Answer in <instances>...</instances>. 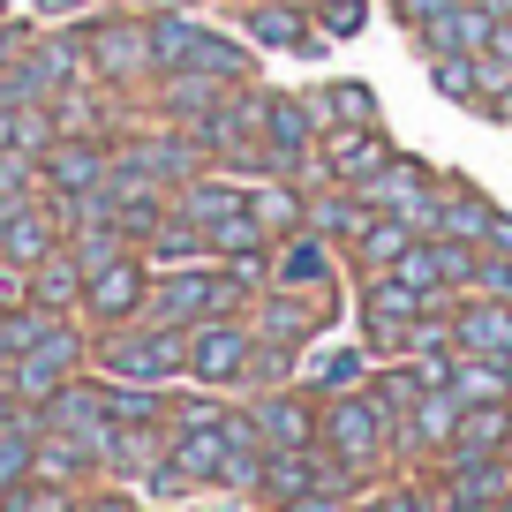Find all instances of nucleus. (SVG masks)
<instances>
[{
	"mask_svg": "<svg viewBox=\"0 0 512 512\" xmlns=\"http://www.w3.org/2000/svg\"><path fill=\"white\" fill-rule=\"evenodd\" d=\"M144 23H151V61H159V76L249 83V46H234V38L204 31L189 8H159V16H144Z\"/></svg>",
	"mask_w": 512,
	"mask_h": 512,
	"instance_id": "1",
	"label": "nucleus"
},
{
	"mask_svg": "<svg viewBox=\"0 0 512 512\" xmlns=\"http://www.w3.org/2000/svg\"><path fill=\"white\" fill-rule=\"evenodd\" d=\"M317 445L332 452V460H347L354 475H369L384 452H400V415H392L369 384H354V392H339V400L317 407Z\"/></svg>",
	"mask_w": 512,
	"mask_h": 512,
	"instance_id": "2",
	"label": "nucleus"
},
{
	"mask_svg": "<svg viewBox=\"0 0 512 512\" xmlns=\"http://www.w3.org/2000/svg\"><path fill=\"white\" fill-rule=\"evenodd\" d=\"M98 369L106 377H128V384H166L189 369V332L181 324H159V317H128V324H106L98 339Z\"/></svg>",
	"mask_w": 512,
	"mask_h": 512,
	"instance_id": "3",
	"label": "nucleus"
},
{
	"mask_svg": "<svg viewBox=\"0 0 512 512\" xmlns=\"http://www.w3.org/2000/svg\"><path fill=\"white\" fill-rule=\"evenodd\" d=\"M234 309H249V287H241L226 264H181V272H151V302L144 317L159 324H204V317H234Z\"/></svg>",
	"mask_w": 512,
	"mask_h": 512,
	"instance_id": "4",
	"label": "nucleus"
},
{
	"mask_svg": "<svg viewBox=\"0 0 512 512\" xmlns=\"http://www.w3.org/2000/svg\"><path fill=\"white\" fill-rule=\"evenodd\" d=\"M83 61H91L98 91H144V83L159 76V61H151V23H136V16L91 23V31H83Z\"/></svg>",
	"mask_w": 512,
	"mask_h": 512,
	"instance_id": "5",
	"label": "nucleus"
},
{
	"mask_svg": "<svg viewBox=\"0 0 512 512\" xmlns=\"http://www.w3.org/2000/svg\"><path fill=\"white\" fill-rule=\"evenodd\" d=\"M354 467L332 460L324 445H287V452H264L256 467V497L264 505H294V497H317V490H354Z\"/></svg>",
	"mask_w": 512,
	"mask_h": 512,
	"instance_id": "6",
	"label": "nucleus"
},
{
	"mask_svg": "<svg viewBox=\"0 0 512 512\" xmlns=\"http://www.w3.org/2000/svg\"><path fill=\"white\" fill-rule=\"evenodd\" d=\"M83 362H91V339H83L76 324L61 317L46 339H38V347H23L16 362H8V384H16V400H23V407H46L68 377H83Z\"/></svg>",
	"mask_w": 512,
	"mask_h": 512,
	"instance_id": "7",
	"label": "nucleus"
},
{
	"mask_svg": "<svg viewBox=\"0 0 512 512\" xmlns=\"http://www.w3.org/2000/svg\"><path fill=\"white\" fill-rule=\"evenodd\" d=\"M249 362H256V332L241 309L189 324V377L196 384H249Z\"/></svg>",
	"mask_w": 512,
	"mask_h": 512,
	"instance_id": "8",
	"label": "nucleus"
},
{
	"mask_svg": "<svg viewBox=\"0 0 512 512\" xmlns=\"http://www.w3.org/2000/svg\"><path fill=\"white\" fill-rule=\"evenodd\" d=\"M422 309H430V302H422V287H407L400 272H369L362 279V339L377 354H400Z\"/></svg>",
	"mask_w": 512,
	"mask_h": 512,
	"instance_id": "9",
	"label": "nucleus"
},
{
	"mask_svg": "<svg viewBox=\"0 0 512 512\" xmlns=\"http://www.w3.org/2000/svg\"><path fill=\"white\" fill-rule=\"evenodd\" d=\"M144 302H151V264L136 249H121V256H106L98 272H83V317L128 324V317H144Z\"/></svg>",
	"mask_w": 512,
	"mask_h": 512,
	"instance_id": "10",
	"label": "nucleus"
},
{
	"mask_svg": "<svg viewBox=\"0 0 512 512\" xmlns=\"http://www.w3.org/2000/svg\"><path fill=\"white\" fill-rule=\"evenodd\" d=\"M354 189H362V204H369V211H392V219H407L415 234H430V189H437V181L422 174L415 159H384L377 174L354 181Z\"/></svg>",
	"mask_w": 512,
	"mask_h": 512,
	"instance_id": "11",
	"label": "nucleus"
},
{
	"mask_svg": "<svg viewBox=\"0 0 512 512\" xmlns=\"http://www.w3.org/2000/svg\"><path fill=\"white\" fill-rule=\"evenodd\" d=\"M384 159H392V144H384L369 121H332V128L317 136V166H324L332 181H347V189H354V181H369Z\"/></svg>",
	"mask_w": 512,
	"mask_h": 512,
	"instance_id": "12",
	"label": "nucleus"
},
{
	"mask_svg": "<svg viewBox=\"0 0 512 512\" xmlns=\"http://www.w3.org/2000/svg\"><path fill=\"white\" fill-rule=\"evenodd\" d=\"M38 166H46V189L53 196H91L98 181L113 174V151H106V136H53Z\"/></svg>",
	"mask_w": 512,
	"mask_h": 512,
	"instance_id": "13",
	"label": "nucleus"
},
{
	"mask_svg": "<svg viewBox=\"0 0 512 512\" xmlns=\"http://www.w3.org/2000/svg\"><path fill=\"white\" fill-rule=\"evenodd\" d=\"M241 317H249V332H256L264 354H294L309 332H317V309H309V294H294V287H264V302L241 309Z\"/></svg>",
	"mask_w": 512,
	"mask_h": 512,
	"instance_id": "14",
	"label": "nucleus"
},
{
	"mask_svg": "<svg viewBox=\"0 0 512 512\" xmlns=\"http://www.w3.org/2000/svg\"><path fill=\"white\" fill-rule=\"evenodd\" d=\"M113 166H128V174H151L166 181V189H181V181H196V166H204V151L189 144V128H166V136H128L121 151H113Z\"/></svg>",
	"mask_w": 512,
	"mask_h": 512,
	"instance_id": "15",
	"label": "nucleus"
},
{
	"mask_svg": "<svg viewBox=\"0 0 512 512\" xmlns=\"http://www.w3.org/2000/svg\"><path fill=\"white\" fill-rule=\"evenodd\" d=\"M249 430H256V445L264 452H287V445H317V407L309 400H294V392H256L249 407Z\"/></svg>",
	"mask_w": 512,
	"mask_h": 512,
	"instance_id": "16",
	"label": "nucleus"
},
{
	"mask_svg": "<svg viewBox=\"0 0 512 512\" xmlns=\"http://www.w3.org/2000/svg\"><path fill=\"white\" fill-rule=\"evenodd\" d=\"M452 430H460V392H452V384L415 392V407L400 415V452H407V460H415V452H437V460H445Z\"/></svg>",
	"mask_w": 512,
	"mask_h": 512,
	"instance_id": "17",
	"label": "nucleus"
},
{
	"mask_svg": "<svg viewBox=\"0 0 512 512\" xmlns=\"http://www.w3.org/2000/svg\"><path fill=\"white\" fill-rule=\"evenodd\" d=\"M452 339H460V354H512V302L460 294L452 302Z\"/></svg>",
	"mask_w": 512,
	"mask_h": 512,
	"instance_id": "18",
	"label": "nucleus"
},
{
	"mask_svg": "<svg viewBox=\"0 0 512 512\" xmlns=\"http://www.w3.org/2000/svg\"><path fill=\"white\" fill-rule=\"evenodd\" d=\"M272 287H294V294L332 287V241H324L317 226H294V234L279 241V256H272Z\"/></svg>",
	"mask_w": 512,
	"mask_h": 512,
	"instance_id": "19",
	"label": "nucleus"
},
{
	"mask_svg": "<svg viewBox=\"0 0 512 512\" xmlns=\"http://www.w3.org/2000/svg\"><path fill=\"white\" fill-rule=\"evenodd\" d=\"M490 196L482 189H467V181H437L430 189V234H445V241H482L490 234Z\"/></svg>",
	"mask_w": 512,
	"mask_h": 512,
	"instance_id": "20",
	"label": "nucleus"
},
{
	"mask_svg": "<svg viewBox=\"0 0 512 512\" xmlns=\"http://www.w3.org/2000/svg\"><path fill=\"white\" fill-rule=\"evenodd\" d=\"M166 460V422H113V437H106V452H98V467L106 475H121V482H144L151 467Z\"/></svg>",
	"mask_w": 512,
	"mask_h": 512,
	"instance_id": "21",
	"label": "nucleus"
},
{
	"mask_svg": "<svg viewBox=\"0 0 512 512\" xmlns=\"http://www.w3.org/2000/svg\"><path fill=\"white\" fill-rule=\"evenodd\" d=\"M23 279H31V287H23V294H31L38 309H53V317H68V309H83V264H76V256H68V241H61V249L46 256V264H31V272H23Z\"/></svg>",
	"mask_w": 512,
	"mask_h": 512,
	"instance_id": "22",
	"label": "nucleus"
},
{
	"mask_svg": "<svg viewBox=\"0 0 512 512\" xmlns=\"http://www.w3.org/2000/svg\"><path fill=\"white\" fill-rule=\"evenodd\" d=\"M204 256H211L204 226H189L181 211H166V219L144 234V264H151V272H181V264H204Z\"/></svg>",
	"mask_w": 512,
	"mask_h": 512,
	"instance_id": "23",
	"label": "nucleus"
},
{
	"mask_svg": "<svg viewBox=\"0 0 512 512\" xmlns=\"http://www.w3.org/2000/svg\"><path fill=\"white\" fill-rule=\"evenodd\" d=\"M249 211L264 234H294V226H309V196L294 189V174H264L249 189Z\"/></svg>",
	"mask_w": 512,
	"mask_h": 512,
	"instance_id": "24",
	"label": "nucleus"
},
{
	"mask_svg": "<svg viewBox=\"0 0 512 512\" xmlns=\"http://www.w3.org/2000/svg\"><path fill=\"white\" fill-rule=\"evenodd\" d=\"M83 475H98V445H83V437H68V430H38V482L76 490Z\"/></svg>",
	"mask_w": 512,
	"mask_h": 512,
	"instance_id": "25",
	"label": "nucleus"
},
{
	"mask_svg": "<svg viewBox=\"0 0 512 512\" xmlns=\"http://www.w3.org/2000/svg\"><path fill=\"white\" fill-rule=\"evenodd\" d=\"M38 475V407L0 422V490H16V482Z\"/></svg>",
	"mask_w": 512,
	"mask_h": 512,
	"instance_id": "26",
	"label": "nucleus"
},
{
	"mask_svg": "<svg viewBox=\"0 0 512 512\" xmlns=\"http://www.w3.org/2000/svg\"><path fill=\"white\" fill-rule=\"evenodd\" d=\"M407 241H415V226H407V219H392V211H369V226L354 234V256H362V272H392Z\"/></svg>",
	"mask_w": 512,
	"mask_h": 512,
	"instance_id": "27",
	"label": "nucleus"
},
{
	"mask_svg": "<svg viewBox=\"0 0 512 512\" xmlns=\"http://www.w3.org/2000/svg\"><path fill=\"white\" fill-rule=\"evenodd\" d=\"M302 384L317 392V400H339V392L369 384V347H339V354H317V362L302 369Z\"/></svg>",
	"mask_w": 512,
	"mask_h": 512,
	"instance_id": "28",
	"label": "nucleus"
},
{
	"mask_svg": "<svg viewBox=\"0 0 512 512\" xmlns=\"http://www.w3.org/2000/svg\"><path fill=\"white\" fill-rule=\"evenodd\" d=\"M98 400H106V422H166V384H128V377H113V384H98Z\"/></svg>",
	"mask_w": 512,
	"mask_h": 512,
	"instance_id": "29",
	"label": "nucleus"
},
{
	"mask_svg": "<svg viewBox=\"0 0 512 512\" xmlns=\"http://www.w3.org/2000/svg\"><path fill=\"white\" fill-rule=\"evenodd\" d=\"M226 91H234V83H211V76H166V98H159V106H166V121H174V128H189V121H204V113L219 106Z\"/></svg>",
	"mask_w": 512,
	"mask_h": 512,
	"instance_id": "30",
	"label": "nucleus"
},
{
	"mask_svg": "<svg viewBox=\"0 0 512 512\" xmlns=\"http://www.w3.org/2000/svg\"><path fill=\"white\" fill-rule=\"evenodd\" d=\"M309 226H317L324 241H339V234L354 241V234L369 226V204H362V189H347V181H339L332 196H317V204H309Z\"/></svg>",
	"mask_w": 512,
	"mask_h": 512,
	"instance_id": "31",
	"label": "nucleus"
},
{
	"mask_svg": "<svg viewBox=\"0 0 512 512\" xmlns=\"http://www.w3.org/2000/svg\"><path fill=\"white\" fill-rule=\"evenodd\" d=\"M53 324H61V317H53V309H38V302H23V309H0V369L16 362L23 347H38V339H46Z\"/></svg>",
	"mask_w": 512,
	"mask_h": 512,
	"instance_id": "32",
	"label": "nucleus"
},
{
	"mask_svg": "<svg viewBox=\"0 0 512 512\" xmlns=\"http://www.w3.org/2000/svg\"><path fill=\"white\" fill-rule=\"evenodd\" d=\"M467 294H497V302H512V249H497V241H475Z\"/></svg>",
	"mask_w": 512,
	"mask_h": 512,
	"instance_id": "33",
	"label": "nucleus"
},
{
	"mask_svg": "<svg viewBox=\"0 0 512 512\" xmlns=\"http://www.w3.org/2000/svg\"><path fill=\"white\" fill-rule=\"evenodd\" d=\"M83 497L76 490H61V482H16V490H0V512H76Z\"/></svg>",
	"mask_w": 512,
	"mask_h": 512,
	"instance_id": "34",
	"label": "nucleus"
},
{
	"mask_svg": "<svg viewBox=\"0 0 512 512\" xmlns=\"http://www.w3.org/2000/svg\"><path fill=\"white\" fill-rule=\"evenodd\" d=\"M309 106H317V121H369L377 128V98H369L362 83H332V91H317Z\"/></svg>",
	"mask_w": 512,
	"mask_h": 512,
	"instance_id": "35",
	"label": "nucleus"
},
{
	"mask_svg": "<svg viewBox=\"0 0 512 512\" xmlns=\"http://www.w3.org/2000/svg\"><path fill=\"white\" fill-rule=\"evenodd\" d=\"M249 31H256V46H309V38H302V16H294V8H256Z\"/></svg>",
	"mask_w": 512,
	"mask_h": 512,
	"instance_id": "36",
	"label": "nucleus"
},
{
	"mask_svg": "<svg viewBox=\"0 0 512 512\" xmlns=\"http://www.w3.org/2000/svg\"><path fill=\"white\" fill-rule=\"evenodd\" d=\"M415 392H422V384H415V369H407V362H392V369L377 377V400L392 407V415H407V407H415Z\"/></svg>",
	"mask_w": 512,
	"mask_h": 512,
	"instance_id": "37",
	"label": "nucleus"
},
{
	"mask_svg": "<svg viewBox=\"0 0 512 512\" xmlns=\"http://www.w3.org/2000/svg\"><path fill=\"white\" fill-rule=\"evenodd\" d=\"M317 23L332 38H354V31H362V0H317Z\"/></svg>",
	"mask_w": 512,
	"mask_h": 512,
	"instance_id": "38",
	"label": "nucleus"
},
{
	"mask_svg": "<svg viewBox=\"0 0 512 512\" xmlns=\"http://www.w3.org/2000/svg\"><path fill=\"white\" fill-rule=\"evenodd\" d=\"M347 512H430V497L422 490H377V497H362V505H347Z\"/></svg>",
	"mask_w": 512,
	"mask_h": 512,
	"instance_id": "39",
	"label": "nucleus"
},
{
	"mask_svg": "<svg viewBox=\"0 0 512 512\" xmlns=\"http://www.w3.org/2000/svg\"><path fill=\"white\" fill-rule=\"evenodd\" d=\"M400 8V23H437L445 8H460V0H392Z\"/></svg>",
	"mask_w": 512,
	"mask_h": 512,
	"instance_id": "40",
	"label": "nucleus"
},
{
	"mask_svg": "<svg viewBox=\"0 0 512 512\" xmlns=\"http://www.w3.org/2000/svg\"><path fill=\"white\" fill-rule=\"evenodd\" d=\"M287 512H347V490H317V497H294Z\"/></svg>",
	"mask_w": 512,
	"mask_h": 512,
	"instance_id": "41",
	"label": "nucleus"
},
{
	"mask_svg": "<svg viewBox=\"0 0 512 512\" xmlns=\"http://www.w3.org/2000/svg\"><path fill=\"white\" fill-rule=\"evenodd\" d=\"M76 512H136V497H121V490H106V497H83Z\"/></svg>",
	"mask_w": 512,
	"mask_h": 512,
	"instance_id": "42",
	"label": "nucleus"
},
{
	"mask_svg": "<svg viewBox=\"0 0 512 512\" xmlns=\"http://www.w3.org/2000/svg\"><path fill=\"white\" fill-rule=\"evenodd\" d=\"M23 46H31V38H23V31H16V23H0V76H8V61H16V53H23Z\"/></svg>",
	"mask_w": 512,
	"mask_h": 512,
	"instance_id": "43",
	"label": "nucleus"
},
{
	"mask_svg": "<svg viewBox=\"0 0 512 512\" xmlns=\"http://www.w3.org/2000/svg\"><path fill=\"white\" fill-rule=\"evenodd\" d=\"M490 53L512 68V16H497V31H490Z\"/></svg>",
	"mask_w": 512,
	"mask_h": 512,
	"instance_id": "44",
	"label": "nucleus"
},
{
	"mask_svg": "<svg viewBox=\"0 0 512 512\" xmlns=\"http://www.w3.org/2000/svg\"><path fill=\"white\" fill-rule=\"evenodd\" d=\"M482 241H497V249H512V219H505V211H490V234H482Z\"/></svg>",
	"mask_w": 512,
	"mask_h": 512,
	"instance_id": "45",
	"label": "nucleus"
},
{
	"mask_svg": "<svg viewBox=\"0 0 512 512\" xmlns=\"http://www.w3.org/2000/svg\"><path fill=\"white\" fill-rule=\"evenodd\" d=\"M8 415H23V400H16V384H8V369H0V422Z\"/></svg>",
	"mask_w": 512,
	"mask_h": 512,
	"instance_id": "46",
	"label": "nucleus"
},
{
	"mask_svg": "<svg viewBox=\"0 0 512 512\" xmlns=\"http://www.w3.org/2000/svg\"><path fill=\"white\" fill-rule=\"evenodd\" d=\"M68 8H83V0H38V16H68Z\"/></svg>",
	"mask_w": 512,
	"mask_h": 512,
	"instance_id": "47",
	"label": "nucleus"
},
{
	"mask_svg": "<svg viewBox=\"0 0 512 512\" xmlns=\"http://www.w3.org/2000/svg\"><path fill=\"white\" fill-rule=\"evenodd\" d=\"M136 8H144V16H159V8H189V0H136Z\"/></svg>",
	"mask_w": 512,
	"mask_h": 512,
	"instance_id": "48",
	"label": "nucleus"
},
{
	"mask_svg": "<svg viewBox=\"0 0 512 512\" xmlns=\"http://www.w3.org/2000/svg\"><path fill=\"white\" fill-rule=\"evenodd\" d=\"M482 8H490V16H512V0H482Z\"/></svg>",
	"mask_w": 512,
	"mask_h": 512,
	"instance_id": "49",
	"label": "nucleus"
},
{
	"mask_svg": "<svg viewBox=\"0 0 512 512\" xmlns=\"http://www.w3.org/2000/svg\"><path fill=\"white\" fill-rule=\"evenodd\" d=\"M497 369H505V384H512V354H497Z\"/></svg>",
	"mask_w": 512,
	"mask_h": 512,
	"instance_id": "50",
	"label": "nucleus"
},
{
	"mask_svg": "<svg viewBox=\"0 0 512 512\" xmlns=\"http://www.w3.org/2000/svg\"><path fill=\"white\" fill-rule=\"evenodd\" d=\"M490 512H512V490H505V497H497V505H490Z\"/></svg>",
	"mask_w": 512,
	"mask_h": 512,
	"instance_id": "51",
	"label": "nucleus"
},
{
	"mask_svg": "<svg viewBox=\"0 0 512 512\" xmlns=\"http://www.w3.org/2000/svg\"><path fill=\"white\" fill-rule=\"evenodd\" d=\"M505 460H512V437H505Z\"/></svg>",
	"mask_w": 512,
	"mask_h": 512,
	"instance_id": "52",
	"label": "nucleus"
},
{
	"mask_svg": "<svg viewBox=\"0 0 512 512\" xmlns=\"http://www.w3.org/2000/svg\"><path fill=\"white\" fill-rule=\"evenodd\" d=\"M0 8H8V0H0Z\"/></svg>",
	"mask_w": 512,
	"mask_h": 512,
	"instance_id": "53",
	"label": "nucleus"
}]
</instances>
